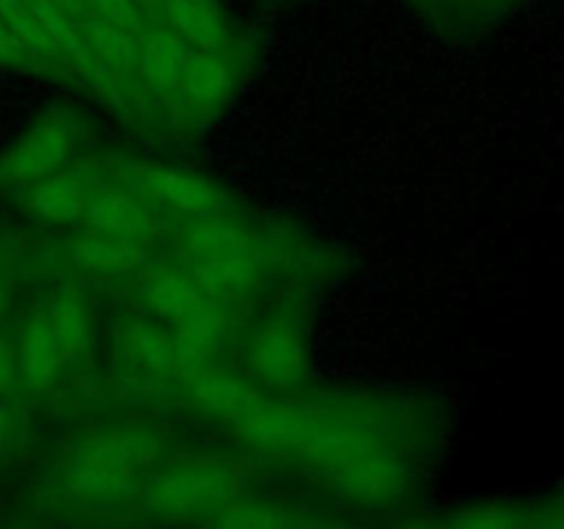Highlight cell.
<instances>
[{"label": "cell", "instance_id": "4fadbf2b", "mask_svg": "<svg viewBox=\"0 0 564 529\" xmlns=\"http://www.w3.org/2000/svg\"><path fill=\"white\" fill-rule=\"evenodd\" d=\"M72 253H75L77 264L108 276L127 273L143 259V248L132 237L110 235V231L99 229H94V235L80 237L72 246Z\"/></svg>", "mask_w": 564, "mask_h": 529}, {"label": "cell", "instance_id": "5b68a950", "mask_svg": "<svg viewBox=\"0 0 564 529\" xmlns=\"http://www.w3.org/2000/svg\"><path fill=\"white\" fill-rule=\"evenodd\" d=\"M14 347L17 367H20V386L42 395V391L53 389L58 384L64 356H61V347L55 342V334L44 312L31 314Z\"/></svg>", "mask_w": 564, "mask_h": 529}, {"label": "cell", "instance_id": "8992f818", "mask_svg": "<svg viewBox=\"0 0 564 529\" xmlns=\"http://www.w3.org/2000/svg\"><path fill=\"white\" fill-rule=\"evenodd\" d=\"M138 3L158 17V25L169 28L193 47L213 53L218 44L226 42V25L213 0H138Z\"/></svg>", "mask_w": 564, "mask_h": 529}, {"label": "cell", "instance_id": "277c9868", "mask_svg": "<svg viewBox=\"0 0 564 529\" xmlns=\"http://www.w3.org/2000/svg\"><path fill=\"white\" fill-rule=\"evenodd\" d=\"M251 367L259 378L279 386H295L306 373V347L292 325L273 320L257 334L251 347Z\"/></svg>", "mask_w": 564, "mask_h": 529}, {"label": "cell", "instance_id": "7a4b0ae2", "mask_svg": "<svg viewBox=\"0 0 564 529\" xmlns=\"http://www.w3.org/2000/svg\"><path fill=\"white\" fill-rule=\"evenodd\" d=\"M75 127L69 114H44L36 125L0 154V193L25 191L53 174L72 152Z\"/></svg>", "mask_w": 564, "mask_h": 529}, {"label": "cell", "instance_id": "3957f363", "mask_svg": "<svg viewBox=\"0 0 564 529\" xmlns=\"http://www.w3.org/2000/svg\"><path fill=\"white\" fill-rule=\"evenodd\" d=\"M124 176H130L132 193H138L143 202L152 198V202L180 209L185 215H196V218H220V213L229 207V202L220 196L213 182L187 174V171L163 169V165H138Z\"/></svg>", "mask_w": 564, "mask_h": 529}, {"label": "cell", "instance_id": "30bf717a", "mask_svg": "<svg viewBox=\"0 0 564 529\" xmlns=\"http://www.w3.org/2000/svg\"><path fill=\"white\" fill-rule=\"evenodd\" d=\"M226 483L229 479L224 477L220 468H180L158 485V501L165 510H198L218 499L226 490Z\"/></svg>", "mask_w": 564, "mask_h": 529}, {"label": "cell", "instance_id": "e0dca14e", "mask_svg": "<svg viewBox=\"0 0 564 529\" xmlns=\"http://www.w3.org/2000/svg\"><path fill=\"white\" fill-rule=\"evenodd\" d=\"M543 523H564V483L560 485V490L554 494V499L549 501V507H543Z\"/></svg>", "mask_w": 564, "mask_h": 529}, {"label": "cell", "instance_id": "2e32d148", "mask_svg": "<svg viewBox=\"0 0 564 529\" xmlns=\"http://www.w3.org/2000/svg\"><path fill=\"white\" fill-rule=\"evenodd\" d=\"M20 386V367H17V347L0 336V397Z\"/></svg>", "mask_w": 564, "mask_h": 529}, {"label": "cell", "instance_id": "8fae6325", "mask_svg": "<svg viewBox=\"0 0 564 529\" xmlns=\"http://www.w3.org/2000/svg\"><path fill=\"white\" fill-rule=\"evenodd\" d=\"M64 356V367H77L91 353V320L86 306L72 295H55L42 309Z\"/></svg>", "mask_w": 564, "mask_h": 529}, {"label": "cell", "instance_id": "ba28073f", "mask_svg": "<svg viewBox=\"0 0 564 529\" xmlns=\"http://www.w3.org/2000/svg\"><path fill=\"white\" fill-rule=\"evenodd\" d=\"M22 196H25L28 213L42 220H53V224H66L77 215H86L88 202H91L86 182L75 174H64V171L61 174L53 171V174L36 180L22 191Z\"/></svg>", "mask_w": 564, "mask_h": 529}, {"label": "cell", "instance_id": "9a60e30c", "mask_svg": "<svg viewBox=\"0 0 564 529\" xmlns=\"http://www.w3.org/2000/svg\"><path fill=\"white\" fill-rule=\"evenodd\" d=\"M39 64L36 55L31 53L20 33L9 25L3 14H0V66H33Z\"/></svg>", "mask_w": 564, "mask_h": 529}, {"label": "cell", "instance_id": "ac0fdd59", "mask_svg": "<svg viewBox=\"0 0 564 529\" xmlns=\"http://www.w3.org/2000/svg\"><path fill=\"white\" fill-rule=\"evenodd\" d=\"M6 306V290H3V281H0V312H3Z\"/></svg>", "mask_w": 564, "mask_h": 529}, {"label": "cell", "instance_id": "9c48e42d", "mask_svg": "<svg viewBox=\"0 0 564 529\" xmlns=\"http://www.w3.org/2000/svg\"><path fill=\"white\" fill-rule=\"evenodd\" d=\"M88 224L99 231L121 237H147L160 231L158 218L143 198H132L130 193H99L91 196L86 207Z\"/></svg>", "mask_w": 564, "mask_h": 529}, {"label": "cell", "instance_id": "6da1fadb", "mask_svg": "<svg viewBox=\"0 0 564 529\" xmlns=\"http://www.w3.org/2000/svg\"><path fill=\"white\" fill-rule=\"evenodd\" d=\"M152 457V441L147 435L110 430V433L94 435L80 446L69 474L83 494L116 496L130 488L132 479L141 468L149 466Z\"/></svg>", "mask_w": 564, "mask_h": 529}, {"label": "cell", "instance_id": "52a82bcc", "mask_svg": "<svg viewBox=\"0 0 564 529\" xmlns=\"http://www.w3.org/2000/svg\"><path fill=\"white\" fill-rule=\"evenodd\" d=\"M141 295L147 306L160 317L171 320L182 328V325L193 323L202 312H207L209 301L204 295L202 284L193 281L191 276L182 270L158 268L147 273V281L141 287Z\"/></svg>", "mask_w": 564, "mask_h": 529}, {"label": "cell", "instance_id": "7c38bea8", "mask_svg": "<svg viewBox=\"0 0 564 529\" xmlns=\"http://www.w3.org/2000/svg\"><path fill=\"white\" fill-rule=\"evenodd\" d=\"M196 400L220 419H246L262 402V395L231 373H207L196 380Z\"/></svg>", "mask_w": 564, "mask_h": 529}, {"label": "cell", "instance_id": "5bb4252c", "mask_svg": "<svg viewBox=\"0 0 564 529\" xmlns=\"http://www.w3.org/2000/svg\"><path fill=\"white\" fill-rule=\"evenodd\" d=\"M119 339V358L124 367L138 369V373H163V369L180 367L174 342L152 325L130 323L121 331Z\"/></svg>", "mask_w": 564, "mask_h": 529}]
</instances>
